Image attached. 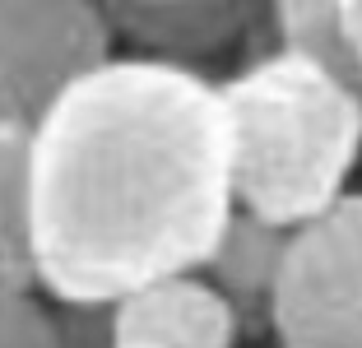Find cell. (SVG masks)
Here are the masks:
<instances>
[{"label":"cell","mask_w":362,"mask_h":348,"mask_svg":"<svg viewBox=\"0 0 362 348\" xmlns=\"http://www.w3.org/2000/svg\"><path fill=\"white\" fill-rule=\"evenodd\" d=\"M233 209L228 107L204 70L107 56L28 126L33 274L61 306L200 274Z\"/></svg>","instance_id":"1"},{"label":"cell","mask_w":362,"mask_h":348,"mask_svg":"<svg viewBox=\"0 0 362 348\" xmlns=\"http://www.w3.org/2000/svg\"><path fill=\"white\" fill-rule=\"evenodd\" d=\"M233 135V200L269 228H302L349 195L362 98L334 70L269 47L218 84Z\"/></svg>","instance_id":"2"},{"label":"cell","mask_w":362,"mask_h":348,"mask_svg":"<svg viewBox=\"0 0 362 348\" xmlns=\"http://www.w3.org/2000/svg\"><path fill=\"white\" fill-rule=\"evenodd\" d=\"M269 335L284 348H362V195L288 232Z\"/></svg>","instance_id":"3"},{"label":"cell","mask_w":362,"mask_h":348,"mask_svg":"<svg viewBox=\"0 0 362 348\" xmlns=\"http://www.w3.org/2000/svg\"><path fill=\"white\" fill-rule=\"evenodd\" d=\"M112 47L98 0H0V121L28 130Z\"/></svg>","instance_id":"4"},{"label":"cell","mask_w":362,"mask_h":348,"mask_svg":"<svg viewBox=\"0 0 362 348\" xmlns=\"http://www.w3.org/2000/svg\"><path fill=\"white\" fill-rule=\"evenodd\" d=\"M112 23V37H126L139 56H158L204 70L237 47H251L269 33V0H98Z\"/></svg>","instance_id":"5"},{"label":"cell","mask_w":362,"mask_h":348,"mask_svg":"<svg viewBox=\"0 0 362 348\" xmlns=\"http://www.w3.org/2000/svg\"><path fill=\"white\" fill-rule=\"evenodd\" d=\"M237 320L200 274H172L112 302V348H233Z\"/></svg>","instance_id":"6"},{"label":"cell","mask_w":362,"mask_h":348,"mask_svg":"<svg viewBox=\"0 0 362 348\" xmlns=\"http://www.w3.org/2000/svg\"><path fill=\"white\" fill-rule=\"evenodd\" d=\"M284 228L251 219L233 209L223 237L214 242L209 260L200 265V279L228 302L237 320V339H260L269 335V297H274L279 260H284Z\"/></svg>","instance_id":"7"},{"label":"cell","mask_w":362,"mask_h":348,"mask_svg":"<svg viewBox=\"0 0 362 348\" xmlns=\"http://www.w3.org/2000/svg\"><path fill=\"white\" fill-rule=\"evenodd\" d=\"M0 293H37L28 237V130L0 121Z\"/></svg>","instance_id":"8"},{"label":"cell","mask_w":362,"mask_h":348,"mask_svg":"<svg viewBox=\"0 0 362 348\" xmlns=\"http://www.w3.org/2000/svg\"><path fill=\"white\" fill-rule=\"evenodd\" d=\"M269 33L274 47L334 70L362 98V70L339 33V0H269Z\"/></svg>","instance_id":"9"},{"label":"cell","mask_w":362,"mask_h":348,"mask_svg":"<svg viewBox=\"0 0 362 348\" xmlns=\"http://www.w3.org/2000/svg\"><path fill=\"white\" fill-rule=\"evenodd\" d=\"M61 348H112V306H52Z\"/></svg>","instance_id":"10"},{"label":"cell","mask_w":362,"mask_h":348,"mask_svg":"<svg viewBox=\"0 0 362 348\" xmlns=\"http://www.w3.org/2000/svg\"><path fill=\"white\" fill-rule=\"evenodd\" d=\"M339 33H344V42H349L353 61L362 70V0H339Z\"/></svg>","instance_id":"11"},{"label":"cell","mask_w":362,"mask_h":348,"mask_svg":"<svg viewBox=\"0 0 362 348\" xmlns=\"http://www.w3.org/2000/svg\"><path fill=\"white\" fill-rule=\"evenodd\" d=\"M149 5H172V0H149Z\"/></svg>","instance_id":"12"}]
</instances>
